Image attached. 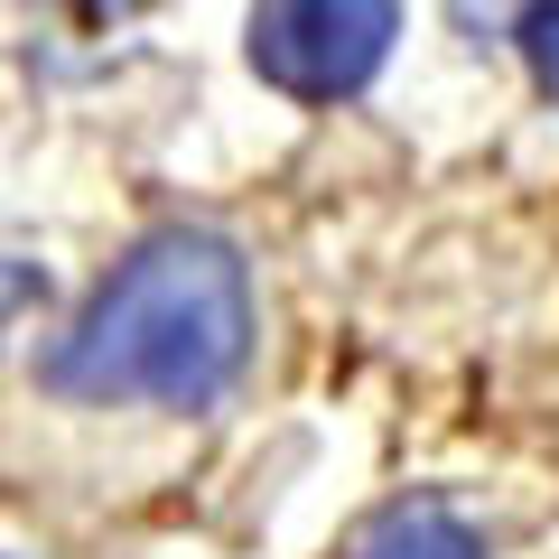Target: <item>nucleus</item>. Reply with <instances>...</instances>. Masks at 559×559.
<instances>
[{"label": "nucleus", "mask_w": 559, "mask_h": 559, "mask_svg": "<svg viewBox=\"0 0 559 559\" xmlns=\"http://www.w3.org/2000/svg\"><path fill=\"white\" fill-rule=\"evenodd\" d=\"M38 299H47V271H38V261H0V326L28 318Z\"/></svg>", "instance_id": "39448f33"}, {"label": "nucleus", "mask_w": 559, "mask_h": 559, "mask_svg": "<svg viewBox=\"0 0 559 559\" xmlns=\"http://www.w3.org/2000/svg\"><path fill=\"white\" fill-rule=\"evenodd\" d=\"M401 0H252V75L289 103H345L382 75Z\"/></svg>", "instance_id": "f03ea898"}, {"label": "nucleus", "mask_w": 559, "mask_h": 559, "mask_svg": "<svg viewBox=\"0 0 559 559\" xmlns=\"http://www.w3.org/2000/svg\"><path fill=\"white\" fill-rule=\"evenodd\" d=\"M355 559H485V540H476V522H466L457 503L411 495V503H392V513L364 522Z\"/></svg>", "instance_id": "7ed1b4c3"}, {"label": "nucleus", "mask_w": 559, "mask_h": 559, "mask_svg": "<svg viewBox=\"0 0 559 559\" xmlns=\"http://www.w3.org/2000/svg\"><path fill=\"white\" fill-rule=\"evenodd\" d=\"M252 355V271L224 234H150L47 355L66 401H159L205 411Z\"/></svg>", "instance_id": "f257e3e1"}, {"label": "nucleus", "mask_w": 559, "mask_h": 559, "mask_svg": "<svg viewBox=\"0 0 559 559\" xmlns=\"http://www.w3.org/2000/svg\"><path fill=\"white\" fill-rule=\"evenodd\" d=\"M503 38H513L522 57H532V84L559 103V0H532V10H522V20L503 28Z\"/></svg>", "instance_id": "20e7f679"}, {"label": "nucleus", "mask_w": 559, "mask_h": 559, "mask_svg": "<svg viewBox=\"0 0 559 559\" xmlns=\"http://www.w3.org/2000/svg\"><path fill=\"white\" fill-rule=\"evenodd\" d=\"M448 10H457V28H466V38H503V28H513L522 10H532V0H448Z\"/></svg>", "instance_id": "423d86ee"}]
</instances>
